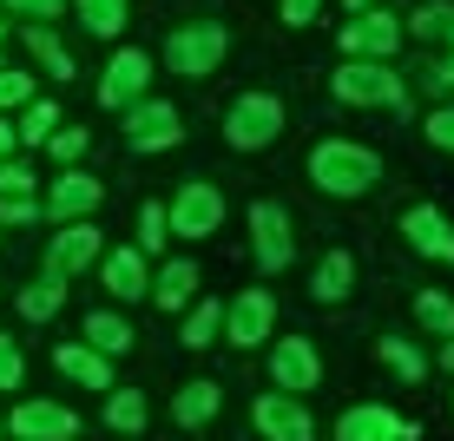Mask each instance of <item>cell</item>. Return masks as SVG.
<instances>
[{
  "mask_svg": "<svg viewBox=\"0 0 454 441\" xmlns=\"http://www.w3.org/2000/svg\"><path fill=\"white\" fill-rule=\"evenodd\" d=\"M46 152H53V159H59V165L73 171V165H80L86 152H92V132H86V125H59V132L46 138Z\"/></svg>",
  "mask_w": 454,
  "mask_h": 441,
  "instance_id": "34",
  "label": "cell"
},
{
  "mask_svg": "<svg viewBox=\"0 0 454 441\" xmlns=\"http://www.w3.org/2000/svg\"><path fill=\"white\" fill-rule=\"evenodd\" d=\"M244 224H250V257H257V271L263 277H284L296 264V224H290V211L277 198H257Z\"/></svg>",
  "mask_w": 454,
  "mask_h": 441,
  "instance_id": "5",
  "label": "cell"
},
{
  "mask_svg": "<svg viewBox=\"0 0 454 441\" xmlns=\"http://www.w3.org/2000/svg\"><path fill=\"white\" fill-rule=\"evenodd\" d=\"M442 369L454 375V343H442Z\"/></svg>",
  "mask_w": 454,
  "mask_h": 441,
  "instance_id": "45",
  "label": "cell"
},
{
  "mask_svg": "<svg viewBox=\"0 0 454 441\" xmlns=\"http://www.w3.org/2000/svg\"><path fill=\"white\" fill-rule=\"evenodd\" d=\"M27 46H34V59L53 73V80H73V53H67L53 34H46V27H27Z\"/></svg>",
  "mask_w": 454,
  "mask_h": 441,
  "instance_id": "33",
  "label": "cell"
},
{
  "mask_svg": "<svg viewBox=\"0 0 454 441\" xmlns=\"http://www.w3.org/2000/svg\"><path fill=\"white\" fill-rule=\"evenodd\" d=\"M330 92L342 106H375V113H409V80L388 59H342L330 73Z\"/></svg>",
  "mask_w": 454,
  "mask_h": 441,
  "instance_id": "3",
  "label": "cell"
},
{
  "mask_svg": "<svg viewBox=\"0 0 454 441\" xmlns=\"http://www.w3.org/2000/svg\"><path fill=\"white\" fill-rule=\"evenodd\" d=\"M323 382V356L309 336H277L270 343V389H284V396H309V389Z\"/></svg>",
  "mask_w": 454,
  "mask_h": 441,
  "instance_id": "13",
  "label": "cell"
},
{
  "mask_svg": "<svg viewBox=\"0 0 454 441\" xmlns=\"http://www.w3.org/2000/svg\"><path fill=\"white\" fill-rule=\"evenodd\" d=\"M40 204H46V217H53V224H80V217H92V211L106 204V185L92 178V171L73 165V171H59V178L46 185Z\"/></svg>",
  "mask_w": 454,
  "mask_h": 441,
  "instance_id": "15",
  "label": "cell"
},
{
  "mask_svg": "<svg viewBox=\"0 0 454 441\" xmlns=\"http://www.w3.org/2000/svg\"><path fill=\"white\" fill-rule=\"evenodd\" d=\"M138 99H152V53L145 46H119L99 73V106L106 113H132Z\"/></svg>",
  "mask_w": 454,
  "mask_h": 441,
  "instance_id": "9",
  "label": "cell"
},
{
  "mask_svg": "<svg viewBox=\"0 0 454 441\" xmlns=\"http://www.w3.org/2000/svg\"><path fill=\"white\" fill-rule=\"evenodd\" d=\"M20 106H34V73L0 67V119H7V113H20Z\"/></svg>",
  "mask_w": 454,
  "mask_h": 441,
  "instance_id": "35",
  "label": "cell"
},
{
  "mask_svg": "<svg viewBox=\"0 0 454 441\" xmlns=\"http://www.w3.org/2000/svg\"><path fill=\"white\" fill-rule=\"evenodd\" d=\"M152 303L171 310V317H184V310L198 303V264L192 257H165L159 271H152Z\"/></svg>",
  "mask_w": 454,
  "mask_h": 441,
  "instance_id": "20",
  "label": "cell"
},
{
  "mask_svg": "<svg viewBox=\"0 0 454 441\" xmlns=\"http://www.w3.org/2000/svg\"><path fill=\"white\" fill-rule=\"evenodd\" d=\"M448 46H454V40H448Z\"/></svg>",
  "mask_w": 454,
  "mask_h": 441,
  "instance_id": "47",
  "label": "cell"
},
{
  "mask_svg": "<svg viewBox=\"0 0 454 441\" xmlns=\"http://www.w3.org/2000/svg\"><path fill=\"white\" fill-rule=\"evenodd\" d=\"M73 13L92 40H119L125 20H132V0H73Z\"/></svg>",
  "mask_w": 454,
  "mask_h": 441,
  "instance_id": "26",
  "label": "cell"
},
{
  "mask_svg": "<svg viewBox=\"0 0 454 441\" xmlns=\"http://www.w3.org/2000/svg\"><path fill=\"white\" fill-rule=\"evenodd\" d=\"M375 356H382L402 382H421V375H428V356H421L415 343H402V336H382V343H375Z\"/></svg>",
  "mask_w": 454,
  "mask_h": 441,
  "instance_id": "31",
  "label": "cell"
},
{
  "mask_svg": "<svg viewBox=\"0 0 454 441\" xmlns=\"http://www.w3.org/2000/svg\"><path fill=\"white\" fill-rule=\"evenodd\" d=\"M421 92H434V99H448V92H454V53L434 59V67H421Z\"/></svg>",
  "mask_w": 454,
  "mask_h": 441,
  "instance_id": "41",
  "label": "cell"
},
{
  "mask_svg": "<svg viewBox=\"0 0 454 441\" xmlns=\"http://www.w3.org/2000/svg\"><path fill=\"white\" fill-rule=\"evenodd\" d=\"M217 408H224V389H217L211 375H192V382L171 396V421H178V429H211Z\"/></svg>",
  "mask_w": 454,
  "mask_h": 441,
  "instance_id": "21",
  "label": "cell"
},
{
  "mask_svg": "<svg viewBox=\"0 0 454 441\" xmlns=\"http://www.w3.org/2000/svg\"><path fill=\"white\" fill-rule=\"evenodd\" d=\"M145 421H152L145 389H113V396H106V429L113 435H145Z\"/></svg>",
  "mask_w": 454,
  "mask_h": 441,
  "instance_id": "27",
  "label": "cell"
},
{
  "mask_svg": "<svg viewBox=\"0 0 454 441\" xmlns=\"http://www.w3.org/2000/svg\"><path fill=\"white\" fill-rule=\"evenodd\" d=\"M402 40H409V27H402L388 7L349 13V20L336 27V46H342V59H395V53H402Z\"/></svg>",
  "mask_w": 454,
  "mask_h": 441,
  "instance_id": "7",
  "label": "cell"
},
{
  "mask_svg": "<svg viewBox=\"0 0 454 441\" xmlns=\"http://www.w3.org/2000/svg\"><path fill=\"white\" fill-rule=\"evenodd\" d=\"M402 238H409L421 257L454 264V217L442 211V204H409V211H402Z\"/></svg>",
  "mask_w": 454,
  "mask_h": 441,
  "instance_id": "17",
  "label": "cell"
},
{
  "mask_svg": "<svg viewBox=\"0 0 454 441\" xmlns=\"http://www.w3.org/2000/svg\"><path fill=\"white\" fill-rule=\"evenodd\" d=\"M349 290H356V257L349 250H323L317 271H309V296L317 303H342Z\"/></svg>",
  "mask_w": 454,
  "mask_h": 441,
  "instance_id": "23",
  "label": "cell"
},
{
  "mask_svg": "<svg viewBox=\"0 0 454 441\" xmlns=\"http://www.w3.org/2000/svg\"><path fill=\"white\" fill-rule=\"evenodd\" d=\"M421 132H428V146H434V152H454V106H434Z\"/></svg>",
  "mask_w": 454,
  "mask_h": 441,
  "instance_id": "40",
  "label": "cell"
},
{
  "mask_svg": "<svg viewBox=\"0 0 454 441\" xmlns=\"http://www.w3.org/2000/svg\"><path fill=\"white\" fill-rule=\"evenodd\" d=\"M415 429L395 415L388 402H356L336 415V441H409Z\"/></svg>",
  "mask_w": 454,
  "mask_h": 441,
  "instance_id": "18",
  "label": "cell"
},
{
  "mask_svg": "<svg viewBox=\"0 0 454 441\" xmlns=\"http://www.w3.org/2000/svg\"><path fill=\"white\" fill-rule=\"evenodd\" d=\"M250 421H257L263 441H317V415L303 408V396H284V389L250 402Z\"/></svg>",
  "mask_w": 454,
  "mask_h": 441,
  "instance_id": "14",
  "label": "cell"
},
{
  "mask_svg": "<svg viewBox=\"0 0 454 441\" xmlns=\"http://www.w3.org/2000/svg\"><path fill=\"white\" fill-rule=\"evenodd\" d=\"M330 7V0H277V13H284V27H317V13Z\"/></svg>",
  "mask_w": 454,
  "mask_h": 441,
  "instance_id": "42",
  "label": "cell"
},
{
  "mask_svg": "<svg viewBox=\"0 0 454 441\" xmlns=\"http://www.w3.org/2000/svg\"><path fill=\"white\" fill-rule=\"evenodd\" d=\"M99 283L113 303H138V296H152V257L138 244H119L99 257Z\"/></svg>",
  "mask_w": 454,
  "mask_h": 441,
  "instance_id": "16",
  "label": "cell"
},
{
  "mask_svg": "<svg viewBox=\"0 0 454 441\" xmlns=\"http://www.w3.org/2000/svg\"><path fill=\"white\" fill-rule=\"evenodd\" d=\"M402 27H409V40H428V46L454 40V0H421Z\"/></svg>",
  "mask_w": 454,
  "mask_h": 441,
  "instance_id": "28",
  "label": "cell"
},
{
  "mask_svg": "<svg viewBox=\"0 0 454 441\" xmlns=\"http://www.w3.org/2000/svg\"><path fill=\"white\" fill-rule=\"evenodd\" d=\"M119 119H125L119 132H125V152H132V159H152V152H171V146L184 138V113H178L171 99H138L132 113H119Z\"/></svg>",
  "mask_w": 454,
  "mask_h": 441,
  "instance_id": "8",
  "label": "cell"
},
{
  "mask_svg": "<svg viewBox=\"0 0 454 441\" xmlns=\"http://www.w3.org/2000/svg\"><path fill=\"white\" fill-rule=\"evenodd\" d=\"M53 369L67 375V382H80V389H92V396H113V356H99L92 343H59L53 350Z\"/></svg>",
  "mask_w": 454,
  "mask_h": 441,
  "instance_id": "19",
  "label": "cell"
},
{
  "mask_svg": "<svg viewBox=\"0 0 454 441\" xmlns=\"http://www.w3.org/2000/svg\"><path fill=\"white\" fill-rule=\"evenodd\" d=\"M224 53H231V27L224 20H184V27H171L165 46H159L171 80H211V73L224 67Z\"/></svg>",
  "mask_w": 454,
  "mask_h": 441,
  "instance_id": "2",
  "label": "cell"
},
{
  "mask_svg": "<svg viewBox=\"0 0 454 441\" xmlns=\"http://www.w3.org/2000/svg\"><path fill=\"white\" fill-rule=\"evenodd\" d=\"M34 165L27 159H0V198H34Z\"/></svg>",
  "mask_w": 454,
  "mask_h": 441,
  "instance_id": "37",
  "label": "cell"
},
{
  "mask_svg": "<svg viewBox=\"0 0 454 441\" xmlns=\"http://www.w3.org/2000/svg\"><path fill=\"white\" fill-rule=\"evenodd\" d=\"M40 217H46V204H40V198H0V224H7V231L40 224Z\"/></svg>",
  "mask_w": 454,
  "mask_h": 441,
  "instance_id": "39",
  "label": "cell"
},
{
  "mask_svg": "<svg viewBox=\"0 0 454 441\" xmlns=\"http://www.w3.org/2000/svg\"><path fill=\"white\" fill-rule=\"evenodd\" d=\"M270 336H277V296L263 290V283L257 290H238L224 303V343L231 350H263Z\"/></svg>",
  "mask_w": 454,
  "mask_h": 441,
  "instance_id": "10",
  "label": "cell"
},
{
  "mask_svg": "<svg viewBox=\"0 0 454 441\" xmlns=\"http://www.w3.org/2000/svg\"><path fill=\"white\" fill-rule=\"evenodd\" d=\"M59 106L53 99H34V106H20V119H13V132H20V146H46V138L59 132Z\"/></svg>",
  "mask_w": 454,
  "mask_h": 441,
  "instance_id": "30",
  "label": "cell"
},
{
  "mask_svg": "<svg viewBox=\"0 0 454 441\" xmlns=\"http://www.w3.org/2000/svg\"><path fill=\"white\" fill-rule=\"evenodd\" d=\"M369 7H382V0H342V13H369Z\"/></svg>",
  "mask_w": 454,
  "mask_h": 441,
  "instance_id": "44",
  "label": "cell"
},
{
  "mask_svg": "<svg viewBox=\"0 0 454 441\" xmlns=\"http://www.w3.org/2000/svg\"><path fill=\"white\" fill-rule=\"evenodd\" d=\"M178 343H184V350H211V343H224V303H217V296H198V303L184 310Z\"/></svg>",
  "mask_w": 454,
  "mask_h": 441,
  "instance_id": "25",
  "label": "cell"
},
{
  "mask_svg": "<svg viewBox=\"0 0 454 441\" xmlns=\"http://www.w3.org/2000/svg\"><path fill=\"white\" fill-rule=\"evenodd\" d=\"M415 323L428 329V336L454 343V296L448 290H415Z\"/></svg>",
  "mask_w": 454,
  "mask_h": 441,
  "instance_id": "29",
  "label": "cell"
},
{
  "mask_svg": "<svg viewBox=\"0 0 454 441\" xmlns=\"http://www.w3.org/2000/svg\"><path fill=\"white\" fill-rule=\"evenodd\" d=\"M0 40H7V27H0Z\"/></svg>",
  "mask_w": 454,
  "mask_h": 441,
  "instance_id": "46",
  "label": "cell"
},
{
  "mask_svg": "<svg viewBox=\"0 0 454 441\" xmlns=\"http://www.w3.org/2000/svg\"><path fill=\"white\" fill-rule=\"evenodd\" d=\"M80 343H92L99 356H132L138 350V336H132V323L119 317V310H86V329H80Z\"/></svg>",
  "mask_w": 454,
  "mask_h": 441,
  "instance_id": "22",
  "label": "cell"
},
{
  "mask_svg": "<svg viewBox=\"0 0 454 441\" xmlns=\"http://www.w3.org/2000/svg\"><path fill=\"white\" fill-rule=\"evenodd\" d=\"M13 310H20L27 323H53L59 310H67V277H46L40 271L27 290H13Z\"/></svg>",
  "mask_w": 454,
  "mask_h": 441,
  "instance_id": "24",
  "label": "cell"
},
{
  "mask_svg": "<svg viewBox=\"0 0 454 441\" xmlns=\"http://www.w3.org/2000/svg\"><path fill=\"white\" fill-rule=\"evenodd\" d=\"M284 125H290V113L277 92H238L224 106V146L231 152H270L284 138Z\"/></svg>",
  "mask_w": 454,
  "mask_h": 441,
  "instance_id": "4",
  "label": "cell"
},
{
  "mask_svg": "<svg viewBox=\"0 0 454 441\" xmlns=\"http://www.w3.org/2000/svg\"><path fill=\"white\" fill-rule=\"evenodd\" d=\"M99 257H106V231L92 224V217L59 224L53 238H46V277H80V271H92Z\"/></svg>",
  "mask_w": 454,
  "mask_h": 441,
  "instance_id": "11",
  "label": "cell"
},
{
  "mask_svg": "<svg viewBox=\"0 0 454 441\" xmlns=\"http://www.w3.org/2000/svg\"><path fill=\"white\" fill-rule=\"evenodd\" d=\"M165 244H171V217H165L159 198H145V204H138V250H145V257H159Z\"/></svg>",
  "mask_w": 454,
  "mask_h": 441,
  "instance_id": "32",
  "label": "cell"
},
{
  "mask_svg": "<svg viewBox=\"0 0 454 441\" xmlns=\"http://www.w3.org/2000/svg\"><path fill=\"white\" fill-rule=\"evenodd\" d=\"M7 435L13 441H73L80 435V415H73L67 402H53V396H27V402H13Z\"/></svg>",
  "mask_w": 454,
  "mask_h": 441,
  "instance_id": "12",
  "label": "cell"
},
{
  "mask_svg": "<svg viewBox=\"0 0 454 441\" xmlns=\"http://www.w3.org/2000/svg\"><path fill=\"white\" fill-rule=\"evenodd\" d=\"M0 7H7V13H20V20H40V27H53L59 13L73 7V0H0Z\"/></svg>",
  "mask_w": 454,
  "mask_h": 441,
  "instance_id": "38",
  "label": "cell"
},
{
  "mask_svg": "<svg viewBox=\"0 0 454 441\" xmlns=\"http://www.w3.org/2000/svg\"><path fill=\"white\" fill-rule=\"evenodd\" d=\"M224 192H217L211 178H184L178 192H171V204H165V217H171V238H217L224 231Z\"/></svg>",
  "mask_w": 454,
  "mask_h": 441,
  "instance_id": "6",
  "label": "cell"
},
{
  "mask_svg": "<svg viewBox=\"0 0 454 441\" xmlns=\"http://www.w3.org/2000/svg\"><path fill=\"white\" fill-rule=\"evenodd\" d=\"M20 152V132H13V119H0V159H13Z\"/></svg>",
  "mask_w": 454,
  "mask_h": 441,
  "instance_id": "43",
  "label": "cell"
},
{
  "mask_svg": "<svg viewBox=\"0 0 454 441\" xmlns=\"http://www.w3.org/2000/svg\"><path fill=\"white\" fill-rule=\"evenodd\" d=\"M309 185L323 198H369L382 185V152L356 146V138H317L309 146Z\"/></svg>",
  "mask_w": 454,
  "mask_h": 441,
  "instance_id": "1",
  "label": "cell"
},
{
  "mask_svg": "<svg viewBox=\"0 0 454 441\" xmlns=\"http://www.w3.org/2000/svg\"><path fill=\"white\" fill-rule=\"evenodd\" d=\"M20 382H27V356H20V343L0 329V396H13Z\"/></svg>",
  "mask_w": 454,
  "mask_h": 441,
  "instance_id": "36",
  "label": "cell"
}]
</instances>
